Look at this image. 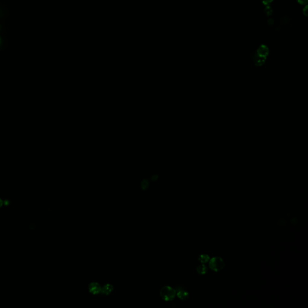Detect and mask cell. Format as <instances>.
<instances>
[{
    "label": "cell",
    "mask_w": 308,
    "mask_h": 308,
    "mask_svg": "<svg viewBox=\"0 0 308 308\" xmlns=\"http://www.w3.org/2000/svg\"><path fill=\"white\" fill-rule=\"evenodd\" d=\"M160 296L166 302L172 301L176 296V290L170 286H165L160 291Z\"/></svg>",
    "instance_id": "cell-1"
},
{
    "label": "cell",
    "mask_w": 308,
    "mask_h": 308,
    "mask_svg": "<svg viewBox=\"0 0 308 308\" xmlns=\"http://www.w3.org/2000/svg\"><path fill=\"white\" fill-rule=\"evenodd\" d=\"M210 268L218 272L222 270L224 267L225 263L222 258L220 257H214L210 259Z\"/></svg>",
    "instance_id": "cell-2"
},
{
    "label": "cell",
    "mask_w": 308,
    "mask_h": 308,
    "mask_svg": "<svg viewBox=\"0 0 308 308\" xmlns=\"http://www.w3.org/2000/svg\"><path fill=\"white\" fill-rule=\"evenodd\" d=\"M176 290V295L177 297L182 300H185L189 297V293L187 291L185 290L182 287H177L175 289Z\"/></svg>",
    "instance_id": "cell-3"
},
{
    "label": "cell",
    "mask_w": 308,
    "mask_h": 308,
    "mask_svg": "<svg viewBox=\"0 0 308 308\" xmlns=\"http://www.w3.org/2000/svg\"><path fill=\"white\" fill-rule=\"evenodd\" d=\"M101 286L96 282H92L88 285V291L93 295H97L101 293Z\"/></svg>",
    "instance_id": "cell-4"
},
{
    "label": "cell",
    "mask_w": 308,
    "mask_h": 308,
    "mask_svg": "<svg viewBox=\"0 0 308 308\" xmlns=\"http://www.w3.org/2000/svg\"><path fill=\"white\" fill-rule=\"evenodd\" d=\"M252 60L256 66H262L266 60L265 58L262 57L257 54V53L255 52L252 54Z\"/></svg>",
    "instance_id": "cell-5"
},
{
    "label": "cell",
    "mask_w": 308,
    "mask_h": 308,
    "mask_svg": "<svg viewBox=\"0 0 308 308\" xmlns=\"http://www.w3.org/2000/svg\"><path fill=\"white\" fill-rule=\"evenodd\" d=\"M256 53H257L258 55H259V56L262 57H264V58H267V57L268 56V53H269V50H268V48L265 45H261L259 48L257 50V51H256Z\"/></svg>",
    "instance_id": "cell-6"
},
{
    "label": "cell",
    "mask_w": 308,
    "mask_h": 308,
    "mask_svg": "<svg viewBox=\"0 0 308 308\" xmlns=\"http://www.w3.org/2000/svg\"><path fill=\"white\" fill-rule=\"evenodd\" d=\"M113 290L114 287L111 284H107L101 287V293L104 295H108L113 291Z\"/></svg>",
    "instance_id": "cell-7"
},
{
    "label": "cell",
    "mask_w": 308,
    "mask_h": 308,
    "mask_svg": "<svg viewBox=\"0 0 308 308\" xmlns=\"http://www.w3.org/2000/svg\"><path fill=\"white\" fill-rule=\"evenodd\" d=\"M197 272L199 274H205L207 272V267L204 264H201L199 265L197 268Z\"/></svg>",
    "instance_id": "cell-8"
},
{
    "label": "cell",
    "mask_w": 308,
    "mask_h": 308,
    "mask_svg": "<svg viewBox=\"0 0 308 308\" xmlns=\"http://www.w3.org/2000/svg\"><path fill=\"white\" fill-rule=\"evenodd\" d=\"M210 259V256L208 255H201L199 257V261L201 263H207L208 262Z\"/></svg>",
    "instance_id": "cell-9"
},
{
    "label": "cell",
    "mask_w": 308,
    "mask_h": 308,
    "mask_svg": "<svg viewBox=\"0 0 308 308\" xmlns=\"http://www.w3.org/2000/svg\"><path fill=\"white\" fill-rule=\"evenodd\" d=\"M264 11H265V13H266V14H267V15H270V14H271V13H272V10H271V7H270L267 6V7H266V8H265Z\"/></svg>",
    "instance_id": "cell-10"
},
{
    "label": "cell",
    "mask_w": 308,
    "mask_h": 308,
    "mask_svg": "<svg viewBox=\"0 0 308 308\" xmlns=\"http://www.w3.org/2000/svg\"><path fill=\"white\" fill-rule=\"evenodd\" d=\"M273 0H262V2H263L264 4L266 5H269L271 2H272Z\"/></svg>",
    "instance_id": "cell-11"
},
{
    "label": "cell",
    "mask_w": 308,
    "mask_h": 308,
    "mask_svg": "<svg viewBox=\"0 0 308 308\" xmlns=\"http://www.w3.org/2000/svg\"><path fill=\"white\" fill-rule=\"evenodd\" d=\"M297 1L301 4H306L308 2V0H297Z\"/></svg>",
    "instance_id": "cell-12"
},
{
    "label": "cell",
    "mask_w": 308,
    "mask_h": 308,
    "mask_svg": "<svg viewBox=\"0 0 308 308\" xmlns=\"http://www.w3.org/2000/svg\"><path fill=\"white\" fill-rule=\"evenodd\" d=\"M307 9H308V7H307V5H306L305 7L303 8V14L305 15H306V16H307V14H308V10Z\"/></svg>",
    "instance_id": "cell-13"
},
{
    "label": "cell",
    "mask_w": 308,
    "mask_h": 308,
    "mask_svg": "<svg viewBox=\"0 0 308 308\" xmlns=\"http://www.w3.org/2000/svg\"><path fill=\"white\" fill-rule=\"evenodd\" d=\"M3 204H4L5 205H8L10 204V202H9L8 200H5L4 201H3Z\"/></svg>",
    "instance_id": "cell-14"
},
{
    "label": "cell",
    "mask_w": 308,
    "mask_h": 308,
    "mask_svg": "<svg viewBox=\"0 0 308 308\" xmlns=\"http://www.w3.org/2000/svg\"><path fill=\"white\" fill-rule=\"evenodd\" d=\"M3 205H4V204H3V201H2L1 199H0V208H1V207H2V206Z\"/></svg>",
    "instance_id": "cell-15"
}]
</instances>
